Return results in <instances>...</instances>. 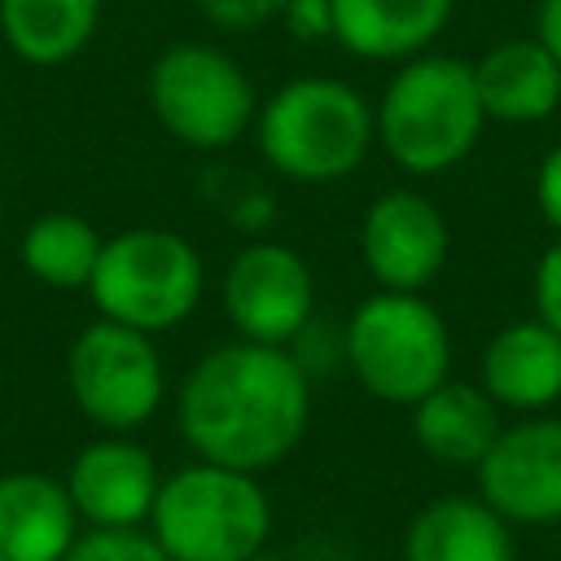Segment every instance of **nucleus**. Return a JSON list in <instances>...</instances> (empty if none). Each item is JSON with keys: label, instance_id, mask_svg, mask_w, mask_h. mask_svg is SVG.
Masks as SVG:
<instances>
[{"label": "nucleus", "instance_id": "1", "mask_svg": "<svg viewBox=\"0 0 561 561\" xmlns=\"http://www.w3.org/2000/svg\"><path fill=\"white\" fill-rule=\"evenodd\" d=\"M175 425L197 460L263 473L311 425V373L294 346L232 337L184 373Z\"/></svg>", "mask_w": 561, "mask_h": 561}, {"label": "nucleus", "instance_id": "2", "mask_svg": "<svg viewBox=\"0 0 561 561\" xmlns=\"http://www.w3.org/2000/svg\"><path fill=\"white\" fill-rule=\"evenodd\" d=\"M377 145L408 175H443L460 167L486 127L473 83V61L416 53L399 61L381 101L373 105Z\"/></svg>", "mask_w": 561, "mask_h": 561}, {"label": "nucleus", "instance_id": "3", "mask_svg": "<svg viewBox=\"0 0 561 561\" xmlns=\"http://www.w3.org/2000/svg\"><path fill=\"white\" fill-rule=\"evenodd\" d=\"M254 145L272 171L298 184H333L364 167L377 145L373 105L337 75H298L254 114Z\"/></svg>", "mask_w": 561, "mask_h": 561}, {"label": "nucleus", "instance_id": "4", "mask_svg": "<svg viewBox=\"0 0 561 561\" xmlns=\"http://www.w3.org/2000/svg\"><path fill=\"white\" fill-rule=\"evenodd\" d=\"M145 530L171 561H245L272 539V500L259 473L193 460L162 478Z\"/></svg>", "mask_w": 561, "mask_h": 561}, {"label": "nucleus", "instance_id": "5", "mask_svg": "<svg viewBox=\"0 0 561 561\" xmlns=\"http://www.w3.org/2000/svg\"><path fill=\"white\" fill-rule=\"evenodd\" d=\"M206 294V263L171 228H123L105 237L88 302L101 320L140 329L149 337L184 324Z\"/></svg>", "mask_w": 561, "mask_h": 561}, {"label": "nucleus", "instance_id": "6", "mask_svg": "<svg viewBox=\"0 0 561 561\" xmlns=\"http://www.w3.org/2000/svg\"><path fill=\"white\" fill-rule=\"evenodd\" d=\"M342 351L355 381L390 408H412L451 373L447 320L421 294H368L346 320Z\"/></svg>", "mask_w": 561, "mask_h": 561}, {"label": "nucleus", "instance_id": "7", "mask_svg": "<svg viewBox=\"0 0 561 561\" xmlns=\"http://www.w3.org/2000/svg\"><path fill=\"white\" fill-rule=\"evenodd\" d=\"M149 110L171 140L215 153L254 127L259 96L228 53L202 39H180L149 66Z\"/></svg>", "mask_w": 561, "mask_h": 561}, {"label": "nucleus", "instance_id": "8", "mask_svg": "<svg viewBox=\"0 0 561 561\" xmlns=\"http://www.w3.org/2000/svg\"><path fill=\"white\" fill-rule=\"evenodd\" d=\"M66 386L101 434H131L158 416L167 368L149 333L96 316L66 351Z\"/></svg>", "mask_w": 561, "mask_h": 561}, {"label": "nucleus", "instance_id": "9", "mask_svg": "<svg viewBox=\"0 0 561 561\" xmlns=\"http://www.w3.org/2000/svg\"><path fill=\"white\" fill-rule=\"evenodd\" d=\"M219 302L237 337L294 346L316 316L311 263L285 241H250L228 259Z\"/></svg>", "mask_w": 561, "mask_h": 561}, {"label": "nucleus", "instance_id": "10", "mask_svg": "<svg viewBox=\"0 0 561 561\" xmlns=\"http://www.w3.org/2000/svg\"><path fill=\"white\" fill-rule=\"evenodd\" d=\"M473 473L478 495L508 526L561 522V416L530 412L504 425Z\"/></svg>", "mask_w": 561, "mask_h": 561}, {"label": "nucleus", "instance_id": "11", "mask_svg": "<svg viewBox=\"0 0 561 561\" xmlns=\"http://www.w3.org/2000/svg\"><path fill=\"white\" fill-rule=\"evenodd\" d=\"M447 219L416 188L381 193L359 219V259L377 289L425 294V285L447 267Z\"/></svg>", "mask_w": 561, "mask_h": 561}, {"label": "nucleus", "instance_id": "12", "mask_svg": "<svg viewBox=\"0 0 561 561\" xmlns=\"http://www.w3.org/2000/svg\"><path fill=\"white\" fill-rule=\"evenodd\" d=\"M88 530H136L149 522L162 473L149 447L127 434H101L70 460L61 478Z\"/></svg>", "mask_w": 561, "mask_h": 561}, {"label": "nucleus", "instance_id": "13", "mask_svg": "<svg viewBox=\"0 0 561 561\" xmlns=\"http://www.w3.org/2000/svg\"><path fill=\"white\" fill-rule=\"evenodd\" d=\"M478 386L500 403V412H548L561 399V333L539 316L495 329L482 346Z\"/></svg>", "mask_w": 561, "mask_h": 561}, {"label": "nucleus", "instance_id": "14", "mask_svg": "<svg viewBox=\"0 0 561 561\" xmlns=\"http://www.w3.org/2000/svg\"><path fill=\"white\" fill-rule=\"evenodd\" d=\"M79 535L83 522L57 473H0V561H61Z\"/></svg>", "mask_w": 561, "mask_h": 561}, {"label": "nucleus", "instance_id": "15", "mask_svg": "<svg viewBox=\"0 0 561 561\" xmlns=\"http://www.w3.org/2000/svg\"><path fill=\"white\" fill-rule=\"evenodd\" d=\"M456 0H329V35L359 61H408L451 22Z\"/></svg>", "mask_w": 561, "mask_h": 561}, {"label": "nucleus", "instance_id": "16", "mask_svg": "<svg viewBox=\"0 0 561 561\" xmlns=\"http://www.w3.org/2000/svg\"><path fill=\"white\" fill-rule=\"evenodd\" d=\"M473 83H478L486 123L530 127L557 114L561 105V66L535 35L486 48L473 61Z\"/></svg>", "mask_w": 561, "mask_h": 561}, {"label": "nucleus", "instance_id": "17", "mask_svg": "<svg viewBox=\"0 0 561 561\" xmlns=\"http://www.w3.org/2000/svg\"><path fill=\"white\" fill-rule=\"evenodd\" d=\"M403 561H517L513 526L482 495H438L408 522Z\"/></svg>", "mask_w": 561, "mask_h": 561}, {"label": "nucleus", "instance_id": "18", "mask_svg": "<svg viewBox=\"0 0 561 561\" xmlns=\"http://www.w3.org/2000/svg\"><path fill=\"white\" fill-rule=\"evenodd\" d=\"M412 438L416 447L438 460V465H456V469H473L486 447L495 443V434L504 430L500 421V403L473 386V381H438L430 394H421L412 408Z\"/></svg>", "mask_w": 561, "mask_h": 561}, {"label": "nucleus", "instance_id": "19", "mask_svg": "<svg viewBox=\"0 0 561 561\" xmlns=\"http://www.w3.org/2000/svg\"><path fill=\"white\" fill-rule=\"evenodd\" d=\"M101 9L105 0H0V35L18 61L53 70L92 44Z\"/></svg>", "mask_w": 561, "mask_h": 561}, {"label": "nucleus", "instance_id": "20", "mask_svg": "<svg viewBox=\"0 0 561 561\" xmlns=\"http://www.w3.org/2000/svg\"><path fill=\"white\" fill-rule=\"evenodd\" d=\"M101 245H105V237L96 232L92 219L70 215V210H48L22 228L18 263L26 267L31 280H39L48 289H88Z\"/></svg>", "mask_w": 561, "mask_h": 561}, {"label": "nucleus", "instance_id": "21", "mask_svg": "<svg viewBox=\"0 0 561 561\" xmlns=\"http://www.w3.org/2000/svg\"><path fill=\"white\" fill-rule=\"evenodd\" d=\"M61 561H171V557L153 543L145 526L136 530H88L83 526V535L70 543Z\"/></svg>", "mask_w": 561, "mask_h": 561}, {"label": "nucleus", "instance_id": "22", "mask_svg": "<svg viewBox=\"0 0 561 561\" xmlns=\"http://www.w3.org/2000/svg\"><path fill=\"white\" fill-rule=\"evenodd\" d=\"M530 298H535V316L561 333V237L539 254L530 276Z\"/></svg>", "mask_w": 561, "mask_h": 561}, {"label": "nucleus", "instance_id": "23", "mask_svg": "<svg viewBox=\"0 0 561 561\" xmlns=\"http://www.w3.org/2000/svg\"><path fill=\"white\" fill-rule=\"evenodd\" d=\"M202 13L228 31H250V26H263L272 18H280V4L285 0H197Z\"/></svg>", "mask_w": 561, "mask_h": 561}, {"label": "nucleus", "instance_id": "24", "mask_svg": "<svg viewBox=\"0 0 561 561\" xmlns=\"http://www.w3.org/2000/svg\"><path fill=\"white\" fill-rule=\"evenodd\" d=\"M535 206L548 219V228H557V237H561V140L543 153V162L535 171Z\"/></svg>", "mask_w": 561, "mask_h": 561}, {"label": "nucleus", "instance_id": "25", "mask_svg": "<svg viewBox=\"0 0 561 561\" xmlns=\"http://www.w3.org/2000/svg\"><path fill=\"white\" fill-rule=\"evenodd\" d=\"M280 18H285L289 31L302 35V39L329 35V0H285V4H280Z\"/></svg>", "mask_w": 561, "mask_h": 561}, {"label": "nucleus", "instance_id": "26", "mask_svg": "<svg viewBox=\"0 0 561 561\" xmlns=\"http://www.w3.org/2000/svg\"><path fill=\"white\" fill-rule=\"evenodd\" d=\"M535 39L561 66V0H539V9H535Z\"/></svg>", "mask_w": 561, "mask_h": 561}, {"label": "nucleus", "instance_id": "27", "mask_svg": "<svg viewBox=\"0 0 561 561\" xmlns=\"http://www.w3.org/2000/svg\"><path fill=\"white\" fill-rule=\"evenodd\" d=\"M245 561H289V557H276V552L263 548V552H254V557H245Z\"/></svg>", "mask_w": 561, "mask_h": 561}, {"label": "nucleus", "instance_id": "28", "mask_svg": "<svg viewBox=\"0 0 561 561\" xmlns=\"http://www.w3.org/2000/svg\"><path fill=\"white\" fill-rule=\"evenodd\" d=\"M0 224H4V197H0Z\"/></svg>", "mask_w": 561, "mask_h": 561}]
</instances>
